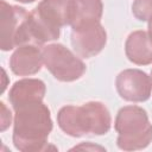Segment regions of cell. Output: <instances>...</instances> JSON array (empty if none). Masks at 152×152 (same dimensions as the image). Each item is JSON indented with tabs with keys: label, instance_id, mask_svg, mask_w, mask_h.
<instances>
[{
	"label": "cell",
	"instance_id": "cell-16",
	"mask_svg": "<svg viewBox=\"0 0 152 152\" xmlns=\"http://www.w3.org/2000/svg\"><path fill=\"white\" fill-rule=\"evenodd\" d=\"M148 37L152 42V18L148 20Z\"/></svg>",
	"mask_w": 152,
	"mask_h": 152
},
{
	"label": "cell",
	"instance_id": "cell-18",
	"mask_svg": "<svg viewBox=\"0 0 152 152\" xmlns=\"http://www.w3.org/2000/svg\"><path fill=\"white\" fill-rule=\"evenodd\" d=\"M15 1H19V2H23V4H30V2H33L36 0H15Z\"/></svg>",
	"mask_w": 152,
	"mask_h": 152
},
{
	"label": "cell",
	"instance_id": "cell-4",
	"mask_svg": "<svg viewBox=\"0 0 152 152\" xmlns=\"http://www.w3.org/2000/svg\"><path fill=\"white\" fill-rule=\"evenodd\" d=\"M114 127L118 132L116 144L120 150H142L152 141V124L146 110L139 106L122 107L118 112Z\"/></svg>",
	"mask_w": 152,
	"mask_h": 152
},
{
	"label": "cell",
	"instance_id": "cell-10",
	"mask_svg": "<svg viewBox=\"0 0 152 152\" xmlns=\"http://www.w3.org/2000/svg\"><path fill=\"white\" fill-rule=\"evenodd\" d=\"M102 12L103 5L101 0H71L70 25L72 31L99 25Z\"/></svg>",
	"mask_w": 152,
	"mask_h": 152
},
{
	"label": "cell",
	"instance_id": "cell-1",
	"mask_svg": "<svg viewBox=\"0 0 152 152\" xmlns=\"http://www.w3.org/2000/svg\"><path fill=\"white\" fill-rule=\"evenodd\" d=\"M71 0H42L26 17L18 46L33 44L43 45L59 37L61 27L70 25Z\"/></svg>",
	"mask_w": 152,
	"mask_h": 152
},
{
	"label": "cell",
	"instance_id": "cell-15",
	"mask_svg": "<svg viewBox=\"0 0 152 152\" xmlns=\"http://www.w3.org/2000/svg\"><path fill=\"white\" fill-rule=\"evenodd\" d=\"M71 150H91V151L99 150V151H106L104 147H101V146H97V145H93L91 142H82V144L72 147Z\"/></svg>",
	"mask_w": 152,
	"mask_h": 152
},
{
	"label": "cell",
	"instance_id": "cell-6",
	"mask_svg": "<svg viewBox=\"0 0 152 152\" xmlns=\"http://www.w3.org/2000/svg\"><path fill=\"white\" fill-rule=\"evenodd\" d=\"M119 95L131 102H144L150 99L152 91L151 77L139 69H126L116 76L115 81Z\"/></svg>",
	"mask_w": 152,
	"mask_h": 152
},
{
	"label": "cell",
	"instance_id": "cell-2",
	"mask_svg": "<svg viewBox=\"0 0 152 152\" xmlns=\"http://www.w3.org/2000/svg\"><path fill=\"white\" fill-rule=\"evenodd\" d=\"M13 144L21 152L49 150L48 138L52 131L50 109L43 101H33L14 108Z\"/></svg>",
	"mask_w": 152,
	"mask_h": 152
},
{
	"label": "cell",
	"instance_id": "cell-8",
	"mask_svg": "<svg viewBox=\"0 0 152 152\" xmlns=\"http://www.w3.org/2000/svg\"><path fill=\"white\" fill-rule=\"evenodd\" d=\"M107 42V33L101 24L89 28L71 31V45L76 53L90 58L102 51Z\"/></svg>",
	"mask_w": 152,
	"mask_h": 152
},
{
	"label": "cell",
	"instance_id": "cell-12",
	"mask_svg": "<svg viewBox=\"0 0 152 152\" xmlns=\"http://www.w3.org/2000/svg\"><path fill=\"white\" fill-rule=\"evenodd\" d=\"M127 58L138 65H147L152 63V42L145 31L132 32L125 44Z\"/></svg>",
	"mask_w": 152,
	"mask_h": 152
},
{
	"label": "cell",
	"instance_id": "cell-13",
	"mask_svg": "<svg viewBox=\"0 0 152 152\" xmlns=\"http://www.w3.org/2000/svg\"><path fill=\"white\" fill-rule=\"evenodd\" d=\"M132 12L138 20H150L152 18V0H135L132 5Z\"/></svg>",
	"mask_w": 152,
	"mask_h": 152
},
{
	"label": "cell",
	"instance_id": "cell-3",
	"mask_svg": "<svg viewBox=\"0 0 152 152\" xmlns=\"http://www.w3.org/2000/svg\"><path fill=\"white\" fill-rule=\"evenodd\" d=\"M57 122L64 133L78 138L87 134H106L110 129L112 118L103 103L90 101L82 106L62 107L57 114Z\"/></svg>",
	"mask_w": 152,
	"mask_h": 152
},
{
	"label": "cell",
	"instance_id": "cell-14",
	"mask_svg": "<svg viewBox=\"0 0 152 152\" xmlns=\"http://www.w3.org/2000/svg\"><path fill=\"white\" fill-rule=\"evenodd\" d=\"M1 106V124H0V129L1 132L6 131L10 125H11V120H12V115H11V112L7 109V107L5 106L4 102L0 103Z\"/></svg>",
	"mask_w": 152,
	"mask_h": 152
},
{
	"label": "cell",
	"instance_id": "cell-7",
	"mask_svg": "<svg viewBox=\"0 0 152 152\" xmlns=\"http://www.w3.org/2000/svg\"><path fill=\"white\" fill-rule=\"evenodd\" d=\"M1 8V50L10 51L18 44V38L20 34L21 26L28 15L25 8L10 5L5 0L0 1Z\"/></svg>",
	"mask_w": 152,
	"mask_h": 152
},
{
	"label": "cell",
	"instance_id": "cell-5",
	"mask_svg": "<svg viewBox=\"0 0 152 152\" xmlns=\"http://www.w3.org/2000/svg\"><path fill=\"white\" fill-rule=\"evenodd\" d=\"M43 59L52 76L62 82H72L83 76L86 64L62 44H50L43 49Z\"/></svg>",
	"mask_w": 152,
	"mask_h": 152
},
{
	"label": "cell",
	"instance_id": "cell-9",
	"mask_svg": "<svg viewBox=\"0 0 152 152\" xmlns=\"http://www.w3.org/2000/svg\"><path fill=\"white\" fill-rule=\"evenodd\" d=\"M44 63L43 50L38 45H20L10 58L11 70L19 76H30L37 74Z\"/></svg>",
	"mask_w": 152,
	"mask_h": 152
},
{
	"label": "cell",
	"instance_id": "cell-11",
	"mask_svg": "<svg viewBox=\"0 0 152 152\" xmlns=\"http://www.w3.org/2000/svg\"><path fill=\"white\" fill-rule=\"evenodd\" d=\"M45 91H46V87L43 81L37 78H24L17 81L12 86L8 99L14 109L28 102L43 101Z\"/></svg>",
	"mask_w": 152,
	"mask_h": 152
},
{
	"label": "cell",
	"instance_id": "cell-17",
	"mask_svg": "<svg viewBox=\"0 0 152 152\" xmlns=\"http://www.w3.org/2000/svg\"><path fill=\"white\" fill-rule=\"evenodd\" d=\"M2 76H4V83H2V91H4L6 89V82H5L6 81V72L4 69H2Z\"/></svg>",
	"mask_w": 152,
	"mask_h": 152
},
{
	"label": "cell",
	"instance_id": "cell-19",
	"mask_svg": "<svg viewBox=\"0 0 152 152\" xmlns=\"http://www.w3.org/2000/svg\"><path fill=\"white\" fill-rule=\"evenodd\" d=\"M151 84H152V71H151Z\"/></svg>",
	"mask_w": 152,
	"mask_h": 152
}]
</instances>
